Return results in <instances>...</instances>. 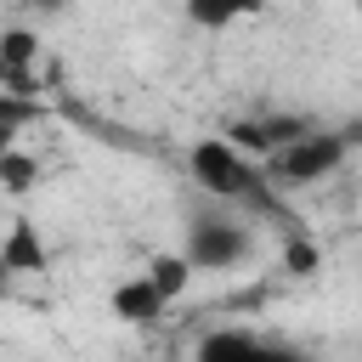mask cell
<instances>
[{
    "instance_id": "3957f363",
    "label": "cell",
    "mask_w": 362,
    "mask_h": 362,
    "mask_svg": "<svg viewBox=\"0 0 362 362\" xmlns=\"http://www.w3.org/2000/svg\"><path fill=\"white\" fill-rule=\"evenodd\" d=\"M345 158H351V136L311 124L305 136H294L288 147H277V153L266 158V170H272L283 187H317V181H328Z\"/></svg>"
},
{
    "instance_id": "277c9868",
    "label": "cell",
    "mask_w": 362,
    "mask_h": 362,
    "mask_svg": "<svg viewBox=\"0 0 362 362\" xmlns=\"http://www.w3.org/2000/svg\"><path fill=\"white\" fill-rule=\"evenodd\" d=\"M0 90H17V96L40 90V34L23 23L0 28Z\"/></svg>"
},
{
    "instance_id": "8992f818",
    "label": "cell",
    "mask_w": 362,
    "mask_h": 362,
    "mask_svg": "<svg viewBox=\"0 0 362 362\" xmlns=\"http://www.w3.org/2000/svg\"><path fill=\"white\" fill-rule=\"evenodd\" d=\"M0 260H6L11 277H34V272L51 266V249H45V238H40V226L28 215H17V221L0 226Z\"/></svg>"
},
{
    "instance_id": "7c38bea8",
    "label": "cell",
    "mask_w": 362,
    "mask_h": 362,
    "mask_svg": "<svg viewBox=\"0 0 362 362\" xmlns=\"http://www.w3.org/2000/svg\"><path fill=\"white\" fill-rule=\"evenodd\" d=\"M288 272H317V249L311 243H294L288 249Z\"/></svg>"
},
{
    "instance_id": "ba28073f",
    "label": "cell",
    "mask_w": 362,
    "mask_h": 362,
    "mask_svg": "<svg viewBox=\"0 0 362 362\" xmlns=\"http://www.w3.org/2000/svg\"><path fill=\"white\" fill-rule=\"evenodd\" d=\"M181 11H187V23H192V28L221 34V28H238V23L260 17V11H266V0H181Z\"/></svg>"
},
{
    "instance_id": "9c48e42d",
    "label": "cell",
    "mask_w": 362,
    "mask_h": 362,
    "mask_svg": "<svg viewBox=\"0 0 362 362\" xmlns=\"http://www.w3.org/2000/svg\"><path fill=\"white\" fill-rule=\"evenodd\" d=\"M141 272H147V283H153L170 305H175V300L192 288V277H198V272H192V260H187L181 249H158V255H147V266H141Z\"/></svg>"
},
{
    "instance_id": "4fadbf2b",
    "label": "cell",
    "mask_w": 362,
    "mask_h": 362,
    "mask_svg": "<svg viewBox=\"0 0 362 362\" xmlns=\"http://www.w3.org/2000/svg\"><path fill=\"white\" fill-rule=\"evenodd\" d=\"M260 362H305V356H300L294 345H277V339H266V356H260Z\"/></svg>"
},
{
    "instance_id": "52a82bcc",
    "label": "cell",
    "mask_w": 362,
    "mask_h": 362,
    "mask_svg": "<svg viewBox=\"0 0 362 362\" xmlns=\"http://www.w3.org/2000/svg\"><path fill=\"white\" fill-rule=\"evenodd\" d=\"M260 356H266V339L249 328H209L192 351V362H260Z\"/></svg>"
},
{
    "instance_id": "5b68a950",
    "label": "cell",
    "mask_w": 362,
    "mask_h": 362,
    "mask_svg": "<svg viewBox=\"0 0 362 362\" xmlns=\"http://www.w3.org/2000/svg\"><path fill=\"white\" fill-rule=\"evenodd\" d=\"M107 311H113L119 322H130V328H153V322L170 311V300L147 283V272H130L124 283L107 288Z\"/></svg>"
},
{
    "instance_id": "6da1fadb",
    "label": "cell",
    "mask_w": 362,
    "mask_h": 362,
    "mask_svg": "<svg viewBox=\"0 0 362 362\" xmlns=\"http://www.w3.org/2000/svg\"><path fill=\"white\" fill-rule=\"evenodd\" d=\"M187 175H192V187H198L209 204H238V198H255V192H260V164H255L226 130L198 136V141L187 147Z\"/></svg>"
},
{
    "instance_id": "8fae6325",
    "label": "cell",
    "mask_w": 362,
    "mask_h": 362,
    "mask_svg": "<svg viewBox=\"0 0 362 362\" xmlns=\"http://www.w3.org/2000/svg\"><path fill=\"white\" fill-rule=\"evenodd\" d=\"M34 181H40V164H34V153H23V147L0 153V187H6V192H28Z\"/></svg>"
},
{
    "instance_id": "5bb4252c",
    "label": "cell",
    "mask_w": 362,
    "mask_h": 362,
    "mask_svg": "<svg viewBox=\"0 0 362 362\" xmlns=\"http://www.w3.org/2000/svg\"><path fill=\"white\" fill-rule=\"evenodd\" d=\"M28 6H34V11H51V17H57V11L68 6V0H28Z\"/></svg>"
},
{
    "instance_id": "30bf717a",
    "label": "cell",
    "mask_w": 362,
    "mask_h": 362,
    "mask_svg": "<svg viewBox=\"0 0 362 362\" xmlns=\"http://www.w3.org/2000/svg\"><path fill=\"white\" fill-rule=\"evenodd\" d=\"M34 119H45V102H34V96H17V90H0V153H11Z\"/></svg>"
},
{
    "instance_id": "9a60e30c",
    "label": "cell",
    "mask_w": 362,
    "mask_h": 362,
    "mask_svg": "<svg viewBox=\"0 0 362 362\" xmlns=\"http://www.w3.org/2000/svg\"><path fill=\"white\" fill-rule=\"evenodd\" d=\"M6 283H11V272H6V260H0V288H6Z\"/></svg>"
},
{
    "instance_id": "7a4b0ae2",
    "label": "cell",
    "mask_w": 362,
    "mask_h": 362,
    "mask_svg": "<svg viewBox=\"0 0 362 362\" xmlns=\"http://www.w3.org/2000/svg\"><path fill=\"white\" fill-rule=\"evenodd\" d=\"M249 249H255V238H249V226L238 215H226V204L192 215L187 238H181V255L192 260V272H232V266L249 260Z\"/></svg>"
}]
</instances>
